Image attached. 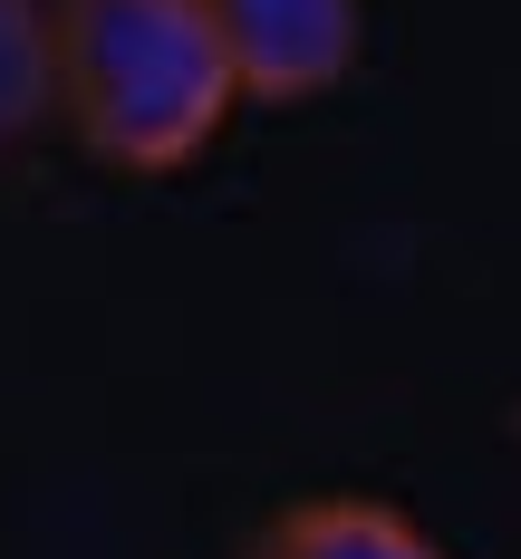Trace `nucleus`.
I'll return each instance as SVG.
<instances>
[{"instance_id": "2", "label": "nucleus", "mask_w": 521, "mask_h": 559, "mask_svg": "<svg viewBox=\"0 0 521 559\" xmlns=\"http://www.w3.org/2000/svg\"><path fill=\"white\" fill-rule=\"evenodd\" d=\"M251 107L329 97L367 49V0H203Z\"/></svg>"}, {"instance_id": "3", "label": "nucleus", "mask_w": 521, "mask_h": 559, "mask_svg": "<svg viewBox=\"0 0 521 559\" xmlns=\"http://www.w3.org/2000/svg\"><path fill=\"white\" fill-rule=\"evenodd\" d=\"M241 559H445V540L377 492H299L241 540Z\"/></svg>"}, {"instance_id": "1", "label": "nucleus", "mask_w": 521, "mask_h": 559, "mask_svg": "<svg viewBox=\"0 0 521 559\" xmlns=\"http://www.w3.org/2000/svg\"><path fill=\"white\" fill-rule=\"evenodd\" d=\"M241 78L203 0H49V116L107 174H183Z\"/></svg>"}, {"instance_id": "4", "label": "nucleus", "mask_w": 521, "mask_h": 559, "mask_svg": "<svg viewBox=\"0 0 521 559\" xmlns=\"http://www.w3.org/2000/svg\"><path fill=\"white\" fill-rule=\"evenodd\" d=\"M49 126V0H0V145Z\"/></svg>"}]
</instances>
